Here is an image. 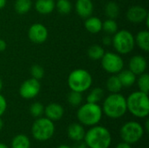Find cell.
<instances>
[{"mask_svg": "<svg viewBox=\"0 0 149 148\" xmlns=\"http://www.w3.org/2000/svg\"><path fill=\"white\" fill-rule=\"evenodd\" d=\"M83 140L88 148H109L112 144V135L107 127L96 125L86 131Z\"/></svg>", "mask_w": 149, "mask_h": 148, "instance_id": "6da1fadb", "label": "cell"}, {"mask_svg": "<svg viewBox=\"0 0 149 148\" xmlns=\"http://www.w3.org/2000/svg\"><path fill=\"white\" fill-rule=\"evenodd\" d=\"M101 108L103 114L108 118L113 120L120 119L127 112L126 98L120 92L110 93L104 99Z\"/></svg>", "mask_w": 149, "mask_h": 148, "instance_id": "7a4b0ae2", "label": "cell"}, {"mask_svg": "<svg viewBox=\"0 0 149 148\" xmlns=\"http://www.w3.org/2000/svg\"><path fill=\"white\" fill-rule=\"evenodd\" d=\"M127 111L134 117L140 119L148 118L149 114L148 94L141 91L132 92L127 98Z\"/></svg>", "mask_w": 149, "mask_h": 148, "instance_id": "3957f363", "label": "cell"}, {"mask_svg": "<svg viewBox=\"0 0 149 148\" xmlns=\"http://www.w3.org/2000/svg\"><path fill=\"white\" fill-rule=\"evenodd\" d=\"M103 117L102 108L99 104L86 102L80 105L77 111V119L84 126H93L98 125Z\"/></svg>", "mask_w": 149, "mask_h": 148, "instance_id": "277c9868", "label": "cell"}, {"mask_svg": "<svg viewBox=\"0 0 149 148\" xmlns=\"http://www.w3.org/2000/svg\"><path fill=\"white\" fill-rule=\"evenodd\" d=\"M93 77L91 73L82 68L75 69L70 72L67 84L71 91L83 93L89 90L93 85Z\"/></svg>", "mask_w": 149, "mask_h": 148, "instance_id": "5b68a950", "label": "cell"}, {"mask_svg": "<svg viewBox=\"0 0 149 148\" xmlns=\"http://www.w3.org/2000/svg\"><path fill=\"white\" fill-rule=\"evenodd\" d=\"M112 44L120 55L128 54L134 49V36L127 30H118L112 37Z\"/></svg>", "mask_w": 149, "mask_h": 148, "instance_id": "8992f818", "label": "cell"}, {"mask_svg": "<svg viewBox=\"0 0 149 148\" xmlns=\"http://www.w3.org/2000/svg\"><path fill=\"white\" fill-rule=\"evenodd\" d=\"M55 133V125L53 121L46 117H39L31 126V135L38 141H47L51 140Z\"/></svg>", "mask_w": 149, "mask_h": 148, "instance_id": "52a82bcc", "label": "cell"}, {"mask_svg": "<svg viewBox=\"0 0 149 148\" xmlns=\"http://www.w3.org/2000/svg\"><path fill=\"white\" fill-rule=\"evenodd\" d=\"M145 133L143 126L137 121L126 122L120 130V135L122 141H125L130 145L139 142Z\"/></svg>", "mask_w": 149, "mask_h": 148, "instance_id": "ba28073f", "label": "cell"}, {"mask_svg": "<svg viewBox=\"0 0 149 148\" xmlns=\"http://www.w3.org/2000/svg\"><path fill=\"white\" fill-rule=\"evenodd\" d=\"M101 61V66L109 74H118L124 68V60L117 52H105Z\"/></svg>", "mask_w": 149, "mask_h": 148, "instance_id": "9c48e42d", "label": "cell"}, {"mask_svg": "<svg viewBox=\"0 0 149 148\" xmlns=\"http://www.w3.org/2000/svg\"><path fill=\"white\" fill-rule=\"evenodd\" d=\"M41 89L39 80L30 78L24 80L19 87V95L24 99H32L36 98Z\"/></svg>", "mask_w": 149, "mask_h": 148, "instance_id": "30bf717a", "label": "cell"}, {"mask_svg": "<svg viewBox=\"0 0 149 148\" xmlns=\"http://www.w3.org/2000/svg\"><path fill=\"white\" fill-rule=\"evenodd\" d=\"M28 38L34 44H43L48 38V30L46 26L40 23L31 24L28 30Z\"/></svg>", "mask_w": 149, "mask_h": 148, "instance_id": "8fae6325", "label": "cell"}, {"mask_svg": "<svg viewBox=\"0 0 149 148\" xmlns=\"http://www.w3.org/2000/svg\"><path fill=\"white\" fill-rule=\"evenodd\" d=\"M148 15V11L145 7L141 5H133L128 8L126 17L132 24H141L145 21Z\"/></svg>", "mask_w": 149, "mask_h": 148, "instance_id": "7c38bea8", "label": "cell"}, {"mask_svg": "<svg viewBox=\"0 0 149 148\" xmlns=\"http://www.w3.org/2000/svg\"><path fill=\"white\" fill-rule=\"evenodd\" d=\"M148 61L142 55L133 56L128 63V69L136 76H139L147 72Z\"/></svg>", "mask_w": 149, "mask_h": 148, "instance_id": "4fadbf2b", "label": "cell"}, {"mask_svg": "<svg viewBox=\"0 0 149 148\" xmlns=\"http://www.w3.org/2000/svg\"><path fill=\"white\" fill-rule=\"evenodd\" d=\"M64 107L58 103H50L45 107L44 114L52 121H58L64 116Z\"/></svg>", "mask_w": 149, "mask_h": 148, "instance_id": "5bb4252c", "label": "cell"}, {"mask_svg": "<svg viewBox=\"0 0 149 148\" xmlns=\"http://www.w3.org/2000/svg\"><path fill=\"white\" fill-rule=\"evenodd\" d=\"M75 10L80 17L86 19L93 13V3L92 0H77L75 3Z\"/></svg>", "mask_w": 149, "mask_h": 148, "instance_id": "9a60e30c", "label": "cell"}, {"mask_svg": "<svg viewBox=\"0 0 149 148\" xmlns=\"http://www.w3.org/2000/svg\"><path fill=\"white\" fill-rule=\"evenodd\" d=\"M86 134V130L83 125L79 123H72L67 128V135L69 139L74 142L82 141Z\"/></svg>", "mask_w": 149, "mask_h": 148, "instance_id": "2e32d148", "label": "cell"}, {"mask_svg": "<svg viewBox=\"0 0 149 148\" xmlns=\"http://www.w3.org/2000/svg\"><path fill=\"white\" fill-rule=\"evenodd\" d=\"M34 8L41 15L51 14L55 10V0H36Z\"/></svg>", "mask_w": 149, "mask_h": 148, "instance_id": "e0dca14e", "label": "cell"}, {"mask_svg": "<svg viewBox=\"0 0 149 148\" xmlns=\"http://www.w3.org/2000/svg\"><path fill=\"white\" fill-rule=\"evenodd\" d=\"M84 26L88 32L92 34H97L102 31V21L100 17L92 15L86 18Z\"/></svg>", "mask_w": 149, "mask_h": 148, "instance_id": "ac0fdd59", "label": "cell"}, {"mask_svg": "<svg viewBox=\"0 0 149 148\" xmlns=\"http://www.w3.org/2000/svg\"><path fill=\"white\" fill-rule=\"evenodd\" d=\"M121 85L123 87H131L133 86L135 82H136V79L137 76L132 72L129 69H122L118 74H117Z\"/></svg>", "mask_w": 149, "mask_h": 148, "instance_id": "d6986e66", "label": "cell"}, {"mask_svg": "<svg viewBox=\"0 0 149 148\" xmlns=\"http://www.w3.org/2000/svg\"><path fill=\"white\" fill-rule=\"evenodd\" d=\"M135 44L145 52L149 51V31L148 30H143L139 31L134 37Z\"/></svg>", "mask_w": 149, "mask_h": 148, "instance_id": "ffe728a7", "label": "cell"}, {"mask_svg": "<svg viewBox=\"0 0 149 148\" xmlns=\"http://www.w3.org/2000/svg\"><path fill=\"white\" fill-rule=\"evenodd\" d=\"M106 87L110 93L120 92L123 88L117 74H111V76L107 79L106 82Z\"/></svg>", "mask_w": 149, "mask_h": 148, "instance_id": "44dd1931", "label": "cell"}, {"mask_svg": "<svg viewBox=\"0 0 149 148\" xmlns=\"http://www.w3.org/2000/svg\"><path fill=\"white\" fill-rule=\"evenodd\" d=\"M10 148H31V140L25 134H17L12 139Z\"/></svg>", "mask_w": 149, "mask_h": 148, "instance_id": "7402d4cb", "label": "cell"}, {"mask_svg": "<svg viewBox=\"0 0 149 148\" xmlns=\"http://www.w3.org/2000/svg\"><path fill=\"white\" fill-rule=\"evenodd\" d=\"M104 11H105V15L107 17V18L116 19L120 15V9L119 4L116 2L109 1L108 3H106Z\"/></svg>", "mask_w": 149, "mask_h": 148, "instance_id": "603a6c76", "label": "cell"}, {"mask_svg": "<svg viewBox=\"0 0 149 148\" xmlns=\"http://www.w3.org/2000/svg\"><path fill=\"white\" fill-rule=\"evenodd\" d=\"M32 6L31 0H16L14 3V10L19 15L28 13Z\"/></svg>", "mask_w": 149, "mask_h": 148, "instance_id": "cb8c5ba5", "label": "cell"}, {"mask_svg": "<svg viewBox=\"0 0 149 148\" xmlns=\"http://www.w3.org/2000/svg\"><path fill=\"white\" fill-rule=\"evenodd\" d=\"M105 50L104 48L100 45V44H93L91 45L88 50H87V55L90 59L92 60H100L105 54Z\"/></svg>", "mask_w": 149, "mask_h": 148, "instance_id": "d4e9b609", "label": "cell"}, {"mask_svg": "<svg viewBox=\"0 0 149 148\" xmlns=\"http://www.w3.org/2000/svg\"><path fill=\"white\" fill-rule=\"evenodd\" d=\"M104 98V90L100 87H95L90 91L86 97V102L99 104Z\"/></svg>", "mask_w": 149, "mask_h": 148, "instance_id": "484cf974", "label": "cell"}, {"mask_svg": "<svg viewBox=\"0 0 149 148\" xmlns=\"http://www.w3.org/2000/svg\"><path fill=\"white\" fill-rule=\"evenodd\" d=\"M119 30V26L115 19L107 18L105 21H102V31L107 35H113Z\"/></svg>", "mask_w": 149, "mask_h": 148, "instance_id": "4316f807", "label": "cell"}, {"mask_svg": "<svg viewBox=\"0 0 149 148\" xmlns=\"http://www.w3.org/2000/svg\"><path fill=\"white\" fill-rule=\"evenodd\" d=\"M55 9L61 15H68L72 9V5L70 0H56Z\"/></svg>", "mask_w": 149, "mask_h": 148, "instance_id": "83f0119b", "label": "cell"}, {"mask_svg": "<svg viewBox=\"0 0 149 148\" xmlns=\"http://www.w3.org/2000/svg\"><path fill=\"white\" fill-rule=\"evenodd\" d=\"M136 82H137V85L139 88V91L148 93L149 92V75L148 73L144 72L141 75L138 76V78L136 79Z\"/></svg>", "mask_w": 149, "mask_h": 148, "instance_id": "f1b7e54d", "label": "cell"}, {"mask_svg": "<svg viewBox=\"0 0 149 148\" xmlns=\"http://www.w3.org/2000/svg\"><path fill=\"white\" fill-rule=\"evenodd\" d=\"M67 101L72 106H74V107L79 106L83 101L82 93L78 92H74V91H71L67 96Z\"/></svg>", "mask_w": 149, "mask_h": 148, "instance_id": "f546056e", "label": "cell"}, {"mask_svg": "<svg viewBox=\"0 0 149 148\" xmlns=\"http://www.w3.org/2000/svg\"><path fill=\"white\" fill-rule=\"evenodd\" d=\"M44 111H45V106L40 102H34L30 106V113L31 114V116H33L36 119L42 117L44 114Z\"/></svg>", "mask_w": 149, "mask_h": 148, "instance_id": "4dcf8cb0", "label": "cell"}, {"mask_svg": "<svg viewBox=\"0 0 149 148\" xmlns=\"http://www.w3.org/2000/svg\"><path fill=\"white\" fill-rule=\"evenodd\" d=\"M30 72H31V78L38 79V80L42 79L43 77L45 76V69L39 65H33L30 69Z\"/></svg>", "mask_w": 149, "mask_h": 148, "instance_id": "1f68e13d", "label": "cell"}, {"mask_svg": "<svg viewBox=\"0 0 149 148\" xmlns=\"http://www.w3.org/2000/svg\"><path fill=\"white\" fill-rule=\"evenodd\" d=\"M7 109V101L6 99L0 93V117L3 115Z\"/></svg>", "mask_w": 149, "mask_h": 148, "instance_id": "d6a6232c", "label": "cell"}, {"mask_svg": "<svg viewBox=\"0 0 149 148\" xmlns=\"http://www.w3.org/2000/svg\"><path fill=\"white\" fill-rule=\"evenodd\" d=\"M102 43L104 45H107V46H109L112 44V37L110 35H107L105 36L103 38H102Z\"/></svg>", "mask_w": 149, "mask_h": 148, "instance_id": "836d02e7", "label": "cell"}, {"mask_svg": "<svg viewBox=\"0 0 149 148\" xmlns=\"http://www.w3.org/2000/svg\"><path fill=\"white\" fill-rule=\"evenodd\" d=\"M7 48V44H6V41L0 38V52H3L6 50Z\"/></svg>", "mask_w": 149, "mask_h": 148, "instance_id": "e575fe53", "label": "cell"}, {"mask_svg": "<svg viewBox=\"0 0 149 148\" xmlns=\"http://www.w3.org/2000/svg\"><path fill=\"white\" fill-rule=\"evenodd\" d=\"M72 148H88L87 146L86 145V143L84 142V140L82 141H78V142H75V145Z\"/></svg>", "mask_w": 149, "mask_h": 148, "instance_id": "d590c367", "label": "cell"}, {"mask_svg": "<svg viewBox=\"0 0 149 148\" xmlns=\"http://www.w3.org/2000/svg\"><path fill=\"white\" fill-rule=\"evenodd\" d=\"M115 148H132V146L125 141H122V142H120Z\"/></svg>", "mask_w": 149, "mask_h": 148, "instance_id": "8d00e7d4", "label": "cell"}, {"mask_svg": "<svg viewBox=\"0 0 149 148\" xmlns=\"http://www.w3.org/2000/svg\"><path fill=\"white\" fill-rule=\"evenodd\" d=\"M7 3V0H0V10L3 9Z\"/></svg>", "mask_w": 149, "mask_h": 148, "instance_id": "74e56055", "label": "cell"}, {"mask_svg": "<svg viewBox=\"0 0 149 148\" xmlns=\"http://www.w3.org/2000/svg\"><path fill=\"white\" fill-rule=\"evenodd\" d=\"M144 127V130H145V132H148L149 131V120L147 119V120H146V122H145V126H143Z\"/></svg>", "mask_w": 149, "mask_h": 148, "instance_id": "f35d334b", "label": "cell"}, {"mask_svg": "<svg viewBox=\"0 0 149 148\" xmlns=\"http://www.w3.org/2000/svg\"><path fill=\"white\" fill-rule=\"evenodd\" d=\"M3 79H2V78L0 77V92L2 91V89H3Z\"/></svg>", "mask_w": 149, "mask_h": 148, "instance_id": "ab89813d", "label": "cell"}, {"mask_svg": "<svg viewBox=\"0 0 149 148\" xmlns=\"http://www.w3.org/2000/svg\"><path fill=\"white\" fill-rule=\"evenodd\" d=\"M0 148H10L6 144H4V143H2V142H0Z\"/></svg>", "mask_w": 149, "mask_h": 148, "instance_id": "60d3db41", "label": "cell"}, {"mask_svg": "<svg viewBox=\"0 0 149 148\" xmlns=\"http://www.w3.org/2000/svg\"><path fill=\"white\" fill-rule=\"evenodd\" d=\"M3 120L1 119V117H0V131L3 129Z\"/></svg>", "mask_w": 149, "mask_h": 148, "instance_id": "b9f144b4", "label": "cell"}, {"mask_svg": "<svg viewBox=\"0 0 149 148\" xmlns=\"http://www.w3.org/2000/svg\"><path fill=\"white\" fill-rule=\"evenodd\" d=\"M57 148H72V147H69V146H67V145H60V146H58Z\"/></svg>", "mask_w": 149, "mask_h": 148, "instance_id": "7bdbcfd3", "label": "cell"}, {"mask_svg": "<svg viewBox=\"0 0 149 148\" xmlns=\"http://www.w3.org/2000/svg\"><path fill=\"white\" fill-rule=\"evenodd\" d=\"M92 1H93V0H92Z\"/></svg>", "mask_w": 149, "mask_h": 148, "instance_id": "ee69618b", "label": "cell"}, {"mask_svg": "<svg viewBox=\"0 0 149 148\" xmlns=\"http://www.w3.org/2000/svg\"><path fill=\"white\" fill-rule=\"evenodd\" d=\"M55 1H56V0H55Z\"/></svg>", "mask_w": 149, "mask_h": 148, "instance_id": "f6af8a7d", "label": "cell"}]
</instances>
